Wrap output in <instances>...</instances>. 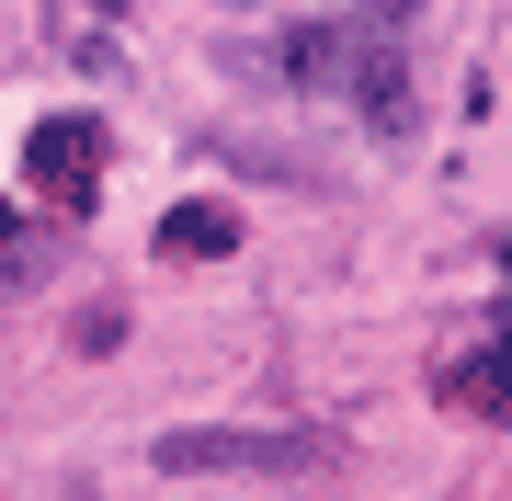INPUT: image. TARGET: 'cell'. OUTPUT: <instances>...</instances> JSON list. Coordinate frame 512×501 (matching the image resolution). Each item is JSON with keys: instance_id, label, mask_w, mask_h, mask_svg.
<instances>
[{"instance_id": "obj_1", "label": "cell", "mask_w": 512, "mask_h": 501, "mask_svg": "<svg viewBox=\"0 0 512 501\" xmlns=\"http://www.w3.org/2000/svg\"><path fill=\"white\" fill-rule=\"evenodd\" d=\"M319 445L308 433H160L171 479H296Z\"/></svg>"}, {"instance_id": "obj_4", "label": "cell", "mask_w": 512, "mask_h": 501, "mask_svg": "<svg viewBox=\"0 0 512 501\" xmlns=\"http://www.w3.org/2000/svg\"><path fill=\"white\" fill-rule=\"evenodd\" d=\"M239 251V217H228V205H171V217H160V262H228Z\"/></svg>"}, {"instance_id": "obj_2", "label": "cell", "mask_w": 512, "mask_h": 501, "mask_svg": "<svg viewBox=\"0 0 512 501\" xmlns=\"http://www.w3.org/2000/svg\"><path fill=\"white\" fill-rule=\"evenodd\" d=\"M103 160H114V137L92 126V114H46V126L23 137V183H35L46 205H69V217L103 194Z\"/></svg>"}, {"instance_id": "obj_9", "label": "cell", "mask_w": 512, "mask_h": 501, "mask_svg": "<svg viewBox=\"0 0 512 501\" xmlns=\"http://www.w3.org/2000/svg\"><path fill=\"white\" fill-rule=\"evenodd\" d=\"M410 12H421V0H376V23H410Z\"/></svg>"}, {"instance_id": "obj_8", "label": "cell", "mask_w": 512, "mask_h": 501, "mask_svg": "<svg viewBox=\"0 0 512 501\" xmlns=\"http://www.w3.org/2000/svg\"><path fill=\"white\" fill-rule=\"evenodd\" d=\"M0 251H23V217H12V205H0Z\"/></svg>"}, {"instance_id": "obj_7", "label": "cell", "mask_w": 512, "mask_h": 501, "mask_svg": "<svg viewBox=\"0 0 512 501\" xmlns=\"http://www.w3.org/2000/svg\"><path fill=\"white\" fill-rule=\"evenodd\" d=\"M69 57L80 69H114V57H126V12H114V0H69Z\"/></svg>"}, {"instance_id": "obj_5", "label": "cell", "mask_w": 512, "mask_h": 501, "mask_svg": "<svg viewBox=\"0 0 512 501\" xmlns=\"http://www.w3.org/2000/svg\"><path fill=\"white\" fill-rule=\"evenodd\" d=\"M285 80H296V92H342V80H353V23H308V35H285Z\"/></svg>"}, {"instance_id": "obj_3", "label": "cell", "mask_w": 512, "mask_h": 501, "mask_svg": "<svg viewBox=\"0 0 512 501\" xmlns=\"http://www.w3.org/2000/svg\"><path fill=\"white\" fill-rule=\"evenodd\" d=\"M353 103H365L387 137L410 126V57H399V35H387V23H376V35H353Z\"/></svg>"}, {"instance_id": "obj_6", "label": "cell", "mask_w": 512, "mask_h": 501, "mask_svg": "<svg viewBox=\"0 0 512 501\" xmlns=\"http://www.w3.org/2000/svg\"><path fill=\"white\" fill-rule=\"evenodd\" d=\"M444 410H456V422H501V319H490V353L444 365Z\"/></svg>"}]
</instances>
